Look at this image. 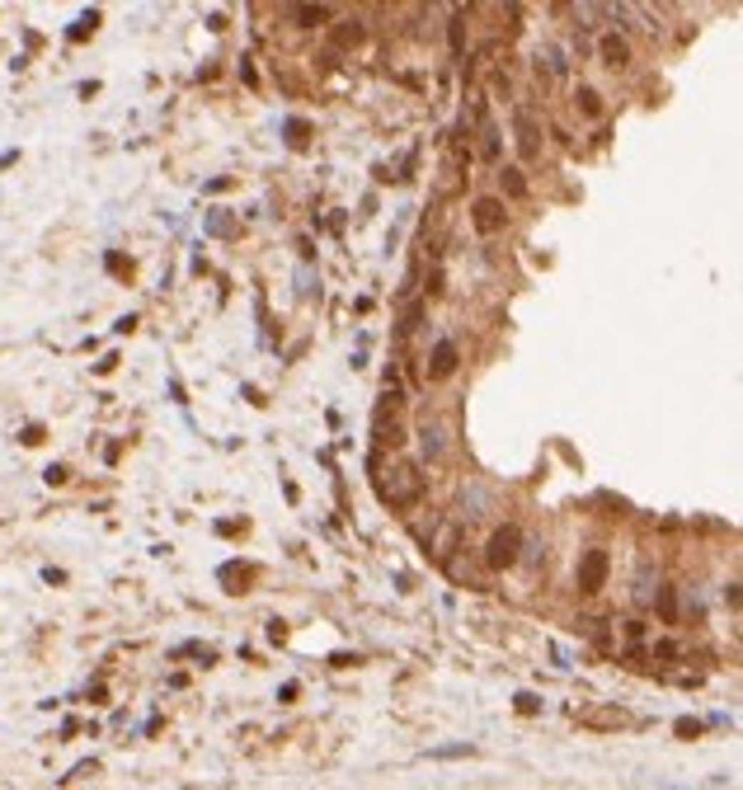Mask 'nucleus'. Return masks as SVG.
<instances>
[{
    "mask_svg": "<svg viewBox=\"0 0 743 790\" xmlns=\"http://www.w3.org/2000/svg\"><path fill=\"white\" fill-rule=\"evenodd\" d=\"M382 499L391 508H414L419 499H424V475H419V466H395L391 480H382Z\"/></svg>",
    "mask_w": 743,
    "mask_h": 790,
    "instance_id": "f257e3e1",
    "label": "nucleus"
},
{
    "mask_svg": "<svg viewBox=\"0 0 743 790\" xmlns=\"http://www.w3.org/2000/svg\"><path fill=\"white\" fill-rule=\"evenodd\" d=\"M518 546H522V531L518 527H499L484 546V564L489 569H508V564H518Z\"/></svg>",
    "mask_w": 743,
    "mask_h": 790,
    "instance_id": "f03ea898",
    "label": "nucleus"
},
{
    "mask_svg": "<svg viewBox=\"0 0 743 790\" xmlns=\"http://www.w3.org/2000/svg\"><path fill=\"white\" fill-rule=\"evenodd\" d=\"M513 132H518V156L522 160H537L541 156V123H537V113H532L527 104L513 113Z\"/></svg>",
    "mask_w": 743,
    "mask_h": 790,
    "instance_id": "7ed1b4c3",
    "label": "nucleus"
},
{
    "mask_svg": "<svg viewBox=\"0 0 743 790\" xmlns=\"http://www.w3.org/2000/svg\"><path fill=\"white\" fill-rule=\"evenodd\" d=\"M607 569H612V560H607V551H584V560H579V593H602V584H607Z\"/></svg>",
    "mask_w": 743,
    "mask_h": 790,
    "instance_id": "20e7f679",
    "label": "nucleus"
},
{
    "mask_svg": "<svg viewBox=\"0 0 743 790\" xmlns=\"http://www.w3.org/2000/svg\"><path fill=\"white\" fill-rule=\"evenodd\" d=\"M471 221H475V231H480V236H494V231H504L508 207L499 203V198H480V203L471 207Z\"/></svg>",
    "mask_w": 743,
    "mask_h": 790,
    "instance_id": "39448f33",
    "label": "nucleus"
},
{
    "mask_svg": "<svg viewBox=\"0 0 743 790\" xmlns=\"http://www.w3.org/2000/svg\"><path fill=\"white\" fill-rule=\"evenodd\" d=\"M452 372H457V344L442 339L438 349H433V358H428V381H447Z\"/></svg>",
    "mask_w": 743,
    "mask_h": 790,
    "instance_id": "423d86ee",
    "label": "nucleus"
},
{
    "mask_svg": "<svg viewBox=\"0 0 743 790\" xmlns=\"http://www.w3.org/2000/svg\"><path fill=\"white\" fill-rule=\"evenodd\" d=\"M602 61H607L612 71H621V66H631V43H626V38H617V34H607L602 38Z\"/></svg>",
    "mask_w": 743,
    "mask_h": 790,
    "instance_id": "0eeeda50",
    "label": "nucleus"
},
{
    "mask_svg": "<svg viewBox=\"0 0 743 790\" xmlns=\"http://www.w3.org/2000/svg\"><path fill=\"white\" fill-rule=\"evenodd\" d=\"M424 451H428V461H442V456H447V442H442L438 424H424Z\"/></svg>",
    "mask_w": 743,
    "mask_h": 790,
    "instance_id": "6e6552de",
    "label": "nucleus"
},
{
    "mask_svg": "<svg viewBox=\"0 0 743 790\" xmlns=\"http://www.w3.org/2000/svg\"><path fill=\"white\" fill-rule=\"evenodd\" d=\"M353 43H362V19H344L334 29V47H353Z\"/></svg>",
    "mask_w": 743,
    "mask_h": 790,
    "instance_id": "1a4fd4ad",
    "label": "nucleus"
},
{
    "mask_svg": "<svg viewBox=\"0 0 743 790\" xmlns=\"http://www.w3.org/2000/svg\"><path fill=\"white\" fill-rule=\"evenodd\" d=\"M574 104L584 109V118H602V94H597V90H588V85L574 94Z\"/></svg>",
    "mask_w": 743,
    "mask_h": 790,
    "instance_id": "9d476101",
    "label": "nucleus"
},
{
    "mask_svg": "<svg viewBox=\"0 0 743 790\" xmlns=\"http://www.w3.org/2000/svg\"><path fill=\"white\" fill-rule=\"evenodd\" d=\"M452 56H462L466 52V14H452Z\"/></svg>",
    "mask_w": 743,
    "mask_h": 790,
    "instance_id": "9b49d317",
    "label": "nucleus"
},
{
    "mask_svg": "<svg viewBox=\"0 0 743 790\" xmlns=\"http://www.w3.org/2000/svg\"><path fill=\"white\" fill-rule=\"evenodd\" d=\"M504 189H508V198H527V179H522V169H513V165L504 169Z\"/></svg>",
    "mask_w": 743,
    "mask_h": 790,
    "instance_id": "f8f14e48",
    "label": "nucleus"
},
{
    "mask_svg": "<svg viewBox=\"0 0 743 790\" xmlns=\"http://www.w3.org/2000/svg\"><path fill=\"white\" fill-rule=\"evenodd\" d=\"M329 14H334L329 5H296V19H301V24H325Z\"/></svg>",
    "mask_w": 743,
    "mask_h": 790,
    "instance_id": "ddd939ff",
    "label": "nucleus"
},
{
    "mask_svg": "<svg viewBox=\"0 0 743 790\" xmlns=\"http://www.w3.org/2000/svg\"><path fill=\"white\" fill-rule=\"evenodd\" d=\"M659 607H664V621L677 616V602H673V588H659Z\"/></svg>",
    "mask_w": 743,
    "mask_h": 790,
    "instance_id": "4468645a",
    "label": "nucleus"
},
{
    "mask_svg": "<svg viewBox=\"0 0 743 790\" xmlns=\"http://www.w3.org/2000/svg\"><path fill=\"white\" fill-rule=\"evenodd\" d=\"M626 640H644V621H626Z\"/></svg>",
    "mask_w": 743,
    "mask_h": 790,
    "instance_id": "2eb2a0df",
    "label": "nucleus"
}]
</instances>
